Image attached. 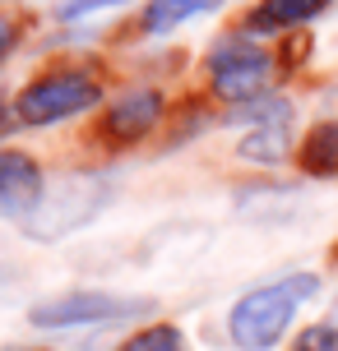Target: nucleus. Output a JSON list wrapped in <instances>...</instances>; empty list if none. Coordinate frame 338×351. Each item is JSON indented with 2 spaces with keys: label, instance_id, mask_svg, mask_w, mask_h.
<instances>
[{
  "label": "nucleus",
  "instance_id": "obj_7",
  "mask_svg": "<svg viewBox=\"0 0 338 351\" xmlns=\"http://www.w3.org/2000/svg\"><path fill=\"white\" fill-rule=\"evenodd\" d=\"M162 116V93L158 88H130L107 106V130L111 139H139L144 130H153Z\"/></svg>",
  "mask_w": 338,
  "mask_h": 351
},
{
  "label": "nucleus",
  "instance_id": "obj_4",
  "mask_svg": "<svg viewBox=\"0 0 338 351\" xmlns=\"http://www.w3.org/2000/svg\"><path fill=\"white\" fill-rule=\"evenodd\" d=\"M209 74H214L218 97H227V102H260L269 74H273V60H269V51H260L246 37H227L209 56Z\"/></svg>",
  "mask_w": 338,
  "mask_h": 351
},
{
  "label": "nucleus",
  "instance_id": "obj_8",
  "mask_svg": "<svg viewBox=\"0 0 338 351\" xmlns=\"http://www.w3.org/2000/svg\"><path fill=\"white\" fill-rule=\"evenodd\" d=\"M334 0H260L250 10V33H278V28H302L311 19L329 10Z\"/></svg>",
  "mask_w": 338,
  "mask_h": 351
},
{
  "label": "nucleus",
  "instance_id": "obj_11",
  "mask_svg": "<svg viewBox=\"0 0 338 351\" xmlns=\"http://www.w3.org/2000/svg\"><path fill=\"white\" fill-rule=\"evenodd\" d=\"M121 351H190V347H185L181 328H172V324H153V328L135 333Z\"/></svg>",
  "mask_w": 338,
  "mask_h": 351
},
{
  "label": "nucleus",
  "instance_id": "obj_10",
  "mask_svg": "<svg viewBox=\"0 0 338 351\" xmlns=\"http://www.w3.org/2000/svg\"><path fill=\"white\" fill-rule=\"evenodd\" d=\"M297 167L306 176H338V121L315 125L297 148Z\"/></svg>",
  "mask_w": 338,
  "mask_h": 351
},
{
  "label": "nucleus",
  "instance_id": "obj_14",
  "mask_svg": "<svg viewBox=\"0 0 338 351\" xmlns=\"http://www.w3.org/2000/svg\"><path fill=\"white\" fill-rule=\"evenodd\" d=\"M14 37H19V28L10 23V19H0V56H5L10 47H14Z\"/></svg>",
  "mask_w": 338,
  "mask_h": 351
},
{
  "label": "nucleus",
  "instance_id": "obj_2",
  "mask_svg": "<svg viewBox=\"0 0 338 351\" xmlns=\"http://www.w3.org/2000/svg\"><path fill=\"white\" fill-rule=\"evenodd\" d=\"M102 88L98 79L84 70H56V74H42L33 84L19 93V121L28 125H52V121H65V116H79L98 106Z\"/></svg>",
  "mask_w": 338,
  "mask_h": 351
},
{
  "label": "nucleus",
  "instance_id": "obj_3",
  "mask_svg": "<svg viewBox=\"0 0 338 351\" xmlns=\"http://www.w3.org/2000/svg\"><path fill=\"white\" fill-rule=\"evenodd\" d=\"M153 305L139 296H111V291H70V296H56L47 305H37L33 324L37 328H89V324H121V319L148 315Z\"/></svg>",
  "mask_w": 338,
  "mask_h": 351
},
{
  "label": "nucleus",
  "instance_id": "obj_13",
  "mask_svg": "<svg viewBox=\"0 0 338 351\" xmlns=\"http://www.w3.org/2000/svg\"><path fill=\"white\" fill-rule=\"evenodd\" d=\"M116 5H130V0H65V5H60V19L70 23V19H84V14H93V10H116Z\"/></svg>",
  "mask_w": 338,
  "mask_h": 351
},
{
  "label": "nucleus",
  "instance_id": "obj_5",
  "mask_svg": "<svg viewBox=\"0 0 338 351\" xmlns=\"http://www.w3.org/2000/svg\"><path fill=\"white\" fill-rule=\"evenodd\" d=\"M42 204V171L28 153H0V213L10 217H33V208Z\"/></svg>",
  "mask_w": 338,
  "mask_h": 351
},
{
  "label": "nucleus",
  "instance_id": "obj_9",
  "mask_svg": "<svg viewBox=\"0 0 338 351\" xmlns=\"http://www.w3.org/2000/svg\"><path fill=\"white\" fill-rule=\"evenodd\" d=\"M218 5H227V0H148L139 28L148 37H162V33H172V28H181V23H190V19L218 10Z\"/></svg>",
  "mask_w": 338,
  "mask_h": 351
},
{
  "label": "nucleus",
  "instance_id": "obj_6",
  "mask_svg": "<svg viewBox=\"0 0 338 351\" xmlns=\"http://www.w3.org/2000/svg\"><path fill=\"white\" fill-rule=\"evenodd\" d=\"M255 111V134L241 139V153L255 162H278L287 153V121H292V106L278 102V97H264V102H250Z\"/></svg>",
  "mask_w": 338,
  "mask_h": 351
},
{
  "label": "nucleus",
  "instance_id": "obj_12",
  "mask_svg": "<svg viewBox=\"0 0 338 351\" xmlns=\"http://www.w3.org/2000/svg\"><path fill=\"white\" fill-rule=\"evenodd\" d=\"M292 351H338V328L334 324H311V328L297 333Z\"/></svg>",
  "mask_w": 338,
  "mask_h": 351
},
{
  "label": "nucleus",
  "instance_id": "obj_1",
  "mask_svg": "<svg viewBox=\"0 0 338 351\" xmlns=\"http://www.w3.org/2000/svg\"><path fill=\"white\" fill-rule=\"evenodd\" d=\"M315 291H320V278L315 273H292L283 282H269V287L246 291L227 315L232 342L241 351H273L283 342V333L292 328L302 300H311Z\"/></svg>",
  "mask_w": 338,
  "mask_h": 351
},
{
  "label": "nucleus",
  "instance_id": "obj_15",
  "mask_svg": "<svg viewBox=\"0 0 338 351\" xmlns=\"http://www.w3.org/2000/svg\"><path fill=\"white\" fill-rule=\"evenodd\" d=\"M0 130H5V106H0Z\"/></svg>",
  "mask_w": 338,
  "mask_h": 351
}]
</instances>
